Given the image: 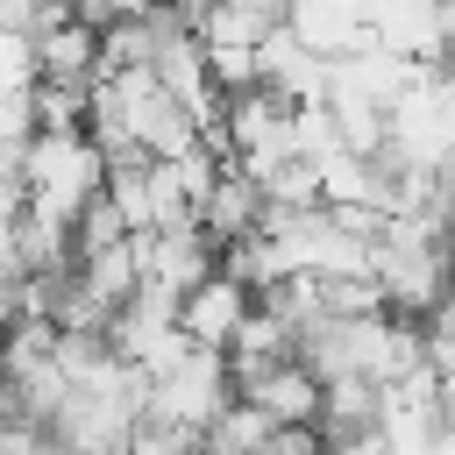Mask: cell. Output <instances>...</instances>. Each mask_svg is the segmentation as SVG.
Wrapping results in <instances>:
<instances>
[{"label":"cell","mask_w":455,"mask_h":455,"mask_svg":"<svg viewBox=\"0 0 455 455\" xmlns=\"http://www.w3.org/2000/svg\"><path fill=\"white\" fill-rule=\"evenodd\" d=\"M92 100H100V107H114V114H121V128H128L149 156H192V149H199V121H192V107L156 78V64H149V71L92 78Z\"/></svg>","instance_id":"obj_1"},{"label":"cell","mask_w":455,"mask_h":455,"mask_svg":"<svg viewBox=\"0 0 455 455\" xmlns=\"http://www.w3.org/2000/svg\"><path fill=\"white\" fill-rule=\"evenodd\" d=\"M256 313V291L235 277V270H213L206 284H192L185 291V306H178V327L199 341V348H228L235 334H242V320Z\"/></svg>","instance_id":"obj_5"},{"label":"cell","mask_w":455,"mask_h":455,"mask_svg":"<svg viewBox=\"0 0 455 455\" xmlns=\"http://www.w3.org/2000/svg\"><path fill=\"white\" fill-rule=\"evenodd\" d=\"M370 427H384V384H370V377H327L320 434L348 441V434H370Z\"/></svg>","instance_id":"obj_9"},{"label":"cell","mask_w":455,"mask_h":455,"mask_svg":"<svg viewBox=\"0 0 455 455\" xmlns=\"http://www.w3.org/2000/svg\"><path fill=\"white\" fill-rule=\"evenodd\" d=\"M36 57H43V78L92 85V78H100V28H85V21H64V28L36 36Z\"/></svg>","instance_id":"obj_10"},{"label":"cell","mask_w":455,"mask_h":455,"mask_svg":"<svg viewBox=\"0 0 455 455\" xmlns=\"http://www.w3.org/2000/svg\"><path fill=\"white\" fill-rule=\"evenodd\" d=\"M263 213H270V192H263L242 164H228V171L213 178L206 206H199V228L228 249V242H242V235H263Z\"/></svg>","instance_id":"obj_7"},{"label":"cell","mask_w":455,"mask_h":455,"mask_svg":"<svg viewBox=\"0 0 455 455\" xmlns=\"http://www.w3.org/2000/svg\"><path fill=\"white\" fill-rule=\"evenodd\" d=\"M235 391L256 405V412H270L277 427H320V398H327V384L291 355V363H270V370H249V377H235Z\"/></svg>","instance_id":"obj_6"},{"label":"cell","mask_w":455,"mask_h":455,"mask_svg":"<svg viewBox=\"0 0 455 455\" xmlns=\"http://www.w3.org/2000/svg\"><path fill=\"white\" fill-rule=\"evenodd\" d=\"M277 434V419L270 412H256L249 398H235L213 427H206V448H228V455H263V441Z\"/></svg>","instance_id":"obj_11"},{"label":"cell","mask_w":455,"mask_h":455,"mask_svg":"<svg viewBox=\"0 0 455 455\" xmlns=\"http://www.w3.org/2000/svg\"><path fill=\"white\" fill-rule=\"evenodd\" d=\"M235 398H242V391H235V363H228V348H192L185 363H171V370L156 377V398H149V405L206 434Z\"/></svg>","instance_id":"obj_2"},{"label":"cell","mask_w":455,"mask_h":455,"mask_svg":"<svg viewBox=\"0 0 455 455\" xmlns=\"http://www.w3.org/2000/svg\"><path fill=\"white\" fill-rule=\"evenodd\" d=\"M327 455H398V448H391V434H384V427H370V434H348V441H327Z\"/></svg>","instance_id":"obj_15"},{"label":"cell","mask_w":455,"mask_h":455,"mask_svg":"<svg viewBox=\"0 0 455 455\" xmlns=\"http://www.w3.org/2000/svg\"><path fill=\"white\" fill-rule=\"evenodd\" d=\"M142 249V284H171V291H192L220 270V242L199 228V220H178V228H149L135 235Z\"/></svg>","instance_id":"obj_4"},{"label":"cell","mask_w":455,"mask_h":455,"mask_svg":"<svg viewBox=\"0 0 455 455\" xmlns=\"http://www.w3.org/2000/svg\"><path fill=\"white\" fill-rule=\"evenodd\" d=\"M85 121H92V85H71V78L36 85V128H85Z\"/></svg>","instance_id":"obj_13"},{"label":"cell","mask_w":455,"mask_h":455,"mask_svg":"<svg viewBox=\"0 0 455 455\" xmlns=\"http://www.w3.org/2000/svg\"><path fill=\"white\" fill-rule=\"evenodd\" d=\"M28 85H43L36 36L28 28H0V92H28Z\"/></svg>","instance_id":"obj_14"},{"label":"cell","mask_w":455,"mask_h":455,"mask_svg":"<svg viewBox=\"0 0 455 455\" xmlns=\"http://www.w3.org/2000/svg\"><path fill=\"white\" fill-rule=\"evenodd\" d=\"M441 78H448V85H455V43H448V57H441Z\"/></svg>","instance_id":"obj_17"},{"label":"cell","mask_w":455,"mask_h":455,"mask_svg":"<svg viewBox=\"0 0 455 455\" xmlns=\"http://www.w3.org/2000/svg\"><path fill=\"white\" fill-rule=\"evenodd\" d=\"M256 85H270L291 107H313V100H327V57L291 21H270L263 43H256Z\"/></svg>","instance_id":"obj_3"},{"label":"cell","mask_w":455,"mask_h":455,"mask_svg":"<svg viewBox=\"0 0 455 455\" xmlns=\"http://www.w3.org/2000/svg\"><path fill=\"white\" fill-rule=\"evenodd\" d=\"M199 448H206V434L171 419V412H156V405L135 419V441H128V455H199Z\"/></svg>","instance_id":"obj_12"},{"label":"cell","mask_w":455,"mask_h":455,"mask_svg":"<svg viewBox=\"0 0 455 455\" xmlns=\"http://www.w3.org/2000/svg\"><path fill=\"white\" fill-rule=\"evenodd\" d=\"M36 455H78V448H64V441H57V434H50V441H43V448H36Z\"/></svg>","instance_id":"obj_16"},{"label":"cell","mask_w":455,"mask_h":455,"mask_svg":"<svg viewBox=\"0 0 455 455\" xmlns=\"http://www.w3.org/2000/svg\"><path fill=\"white\" fill-rule=\"evenodd\" d=\"M100 306H128L135 291H142V249H135V235L128 242H107V249H92V256H78V270H71Z\"/></svg>","instance_id":"obj_8"}]
</instances>
